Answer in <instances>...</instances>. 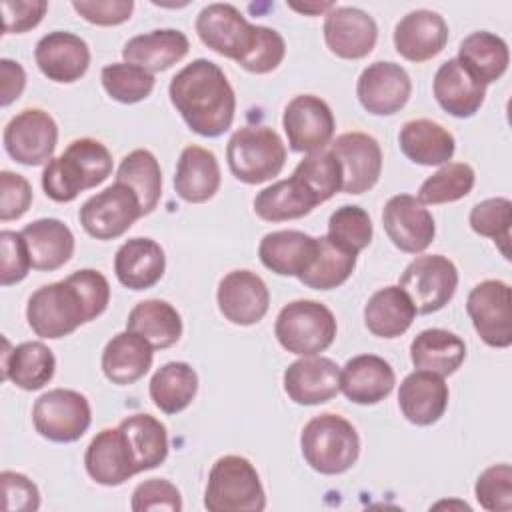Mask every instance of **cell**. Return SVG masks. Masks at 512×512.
<instances>
[{
    "label": "cell",
    "mask_w": 512,
    "mask_h": 512,
    "mask_svg": "<svg viewBox=\"0 0 512 512\" xmlns=\"http://www.w3.org/2000/svg\"><path fill=\"white\" fill-rule=\"evenodd\" d=\"M108 302L106 276L94 268H82L60 282L34 290L26 304V320L36 336L56 340L98 318Z\"/></svg>",
    "instance_id": "1"
},
{
    "label": "cell",
    "mask_w": 512,
    "mask_h": 512,
    "mask_svg": "<svg viewBox=\"0 0 512 512\" xmlns=\"http://www.w3.org/2000/svg\"><path fill=\"white\" fill-rule=\"evenodd\" d=\"M168 96L188 128L204 138L222 136L234 122V88L212 60L196 58L176 72Z\"/></svg>",
    "instance_id": "2"
},
{
    "label": "cell",
    "mask_w": 512,
    "mask_h": 512,
    "mask_svg": "<svg viewBox=\"0 0 512 512\" xmlns=\"http://www.w3.org/2000/svg\"><path fill=\"white\" fill-rule=\"evenodd\" d=\"M110 174V150L96 138H76L44 166L42 188L54 202H72L82 190L102 184Z\"/></svg>",
    "instance_id": "3"
},
{
    "label": "cell",
    "mask_w": 512,
    "mask_h": 512,
    "mask_svg": "<svg viewBox=\"0 0 512 512\" xmlns=\"http://www.w3.org/2000/svg\"><path fill=\"white\" fill-rule=\"evenodd\" d=\"M300 450L312 470L336 476L348 472L356 464L360 456V438L346 418L324 412L304 424Z\"/></svg>",
    "instance_id": "4"
},
{
    "label": "cell",
    "mask_w": 512,
    "mask_h": 512,
    "mask_svg": "<svg viewBox=\"0 0 512 512\" xmlns=\"http://www.w3.org/2000/svg\"><path fill=\"white\" fill-rule=\"evenodd\" d=\"M204 506L210 512H262L266 494L252 462L244 456H220L208 474Z\"/></svg>",
    "instance_id": "5"
},
{
    "label": "cell",
    "mask_w": 512,
    "mask_h": 512,
    "mask_svg": "<svg viewBox=\"0 0 512 512\" xmlns=\"http://www.w3.org/2000/svg\"><path fill=\"white\" fill-rule=\"evenodd\" d=\"M228 168L244 184H262L278 176L286 162V146L268 126H244L226 146Z\"/></svg>",
    "instance_id": "6"
},
{
    "label": "cell",
    "mask_w": 512,
    "mask_h": 512,
    "mask_svg": "<svg viewBox=\"0 0 512 512\" xmlns=\"http://www.w3.org/2000/svg\"><path fill=\"white\" fill-rule=\"evenodd\" d=\"M336 330L338 324L332 310L316 300L288 302L274 324L280 346L298 356H316L330 348Z\"/></svg>",
    "instance_id": "7"
},
{
    "label": "cell",
    "mask_w": 512,
    "mask_h": 512,
    "mask_svg": "<svg viewBox=\"0 0 512 512\" xmlns=\"http://www.w3.org/2000/svg\"><path fill=\"white\" fill-rule=\"evenodd\" d=\"M398 286L408 294L416 312L432 314L452 300L458 286V270L442 254H424L404 268Z\"/></svg>",
    "instance_id": "8"
},
{
    "label": "cell",
    "mask_w": 512,
    "mask_h": 512,
    "mask_svg": "<svg viewBox=\"0 0 512 512\" xmlns=\"http://www.w3.org/2000/svg\"><path fill=\"white\" fill-rule=\"evenodd\" d=\"M36 432L52 442H76L90 428L92 412L84 394L68 388L44 392L32 408Z\"/></svg>",
    "instance_id": "9"
},
{
    "label": "cell",
    "mask_w": 512,
    "mask_h": 512,
    "mask_svg": "<svg viewBox=\"0 0 512 512\" xmlns=\"http://www.w3.org/2000/svg\"><path fill=\"white\" fill-rule=\"evenodd\" d=\"M140 216L142 208L136 192L122 182H114L90 196L78 212L84 232L96 240H114L122 236Z\"/></svg>",
    "instance_id": "10"
},
{
    "label": "cell",
    "mask_w": 512,
    "mask_h": 512,
    "mask_svg": "<svg viewBox=\"0 0 512 512\" xmlns=\"http://www.w3.org/2000/svg\"><path fill=\"white\" fill-rule=\"evenodd\" d=\"M4 150L12 160L24 166H40L52 160L58 126L42 108H26L4 126Z\"/></svg>",
    "instance_id": "11"
},
{
    "label": "cell",
    "mask_w": 512,
    "mask_h": 512,
    "mask_svg": "<svg viewBox=\"0 0 512 512\" xmlns=\"http://www.w3.org/2000/svg\"><path fill=\"white\" fill-rule=\"evenodd\" d=\"M466 312L478 336L492 348L512 344V292L502 280L476 284L466 300Z\"/></svg>",
    "instance_id": "12"
},
{
    "label": "cell",
    "mask_w": 512,
    "mask_h": 512,
    "mask_svg": "<svg viewBox=\"0 0 512 512\" xmlns=\"http://www.w3.org/2000/svg\"><path fill=\"white\" fill-rule=\"evenodd\" d=\"M256 26L232 4L214 2L196 16V32L200 40L220 56L240 62L256 40Z\"/></svg>",
    "instance_id": "13"
},
{
    "label": "cell",
    "mask_w": 512,
    "mask_h": 512,
    "mask_svg": "<svg viewBox=\"0 0 512 512\" xmlns=\"http://www.w3.org/2000/svg\"><path fill=\"white\" fill-rule=\"evenodd\" d=\"M288 146L294 152H318L330 146L336 120L332 108L314 94L294 96L282 114Z\"/></svg>",
    "instance_id": "14"
},
{
    "label": "cell",
    "mask_w": 512,
    "mask_h": 512,
    "mask_svg": "<svg viewBox=\"0 0 512 512\" xmlns=\"http://www.w3.org/2000/svg\"><path fill=\"white\" fill-rule=\"evenodd\" d=\"M330 152L342 168V192L364 194L376 186L382 172V150L374 136L346 132L330 142Z\"/></svg>",
    "instance_id": "15"
},
{
    "label": "cell",
    "mask_w": 512,
    "mask_h": 512,
    "mask_svg": "<svg viewBox=\"0 0 512 512\" xmlns=\"http://www.w3.org/2000/svg\"><path fill=\"white\" fill-rule=\"evenodd\" d=\"M382 226L390 242L406 254L424 252L436 236L432 214L410 194H396L384 204Z\"/></svg>",
    "instance_id": "16"
},
{
    "label": "cell",
    "mask_w": 512,
    "mask_h": 512,
    "mask_svg": "<svg viewBox=\"0 0 512 512\" xmlns=\"http://www.w3.org/2000/svg\"><path fill=\"white\" fill-rule=\"evenodd\" d=\"M412 92L408 72L396 62L368 64L356 82V96L362 108L376 116H392L400 112Z\"/></svg>",
    "instance_id": "17"
},
{
    "label": "cell",
    "mask_w": 512,
    "mask_h": 512,
    "mask_svg": "<svg viewBox=\"0 0 512 512\" xmlns=\"http://www.w3.org/2000/svg\"><path fill=\"white\" fill-rule=\"evenodd\" d=\"M324 40L338 58L360 60L376 46L378 26L368 12L356 6H334L324 16Z\"/></svg>",
    "instance_id": "18"
},
{
    "label": "cell",
    "mask_w": 512,
    "mask_h": 512,
    "mask_svg": "<svg viewBox=\"0 0 512 512\" xmlns=\"http://www.w3.org/2000/svg\"><path fill=\"white\" fill-rule=\"evenodd\" d=\"M216 300L228 322L236 326H252L266 316L270 292L256 272L232 270L220 280Z\"/></svg>",
    "instance_id": "19"
},
{
    "label": "cell",
    "mask_w": 512,
    "mask_h": 512,
    "mask_svg": "<svg viewBox=\"0 0 512 512\" xmlns=\"http://www.w3.org/2000/svg\"><path fill=\"white\" fill-rule=\"evenodd\" d=\"M284 392L300 406H316L340 392V366L326 356H302L284 370Z\"/></svg>",
    "instance_id": "20"
},
{
    "label": "cell",
    "mask_w": 512,
    "mask_h": 512,
    "mask_svg": "<svg viewBox=\"0 0 512 512\" xmlns=\"http://www.w3.org/2000/svg\"><path fill=\"white\" fill-rule=\"evenodd\" d=\"M84 466L88 476L102 486H120L138 474L134 454L120 426L104 428L90 440Z\"/></svg>",
    "instance_id": "21"
},
{
    "label": "cell",
    "mask_w": 512,
    "mask_h": 512,
    "mask_svg": "<svg viewBox=\"0 0 512 512\" xmlns=\"http://www.w3.org/2000/svg\"><path fill=\"white\" fill-rule=\"evenodd\" d=\"M34 60L48 80L70 84L86 74L90 66V48L80 36L54 30L38 40Z\"/></svg>",
    "instance_id": "22"
},
{
    "label": "cell",
    "mask_w": 512,
    "mask_h": 512,
    "mask_svg": "<svg viewBox=\"0 0 512 512\" xmlns=\"http://www.w3.org/2000/svg\"><path fill=\"white\" fill-rule=\"evenodd\" d=\"M448 42V24L434 10H412L394 28V48L410 62H426Z\"/></svg>",
    "instance_id": "23"
},
{
    "label": "cell",
    "mask_w": 512,
    "mask_h": 512,
    "mask_svg": "<svg viewBox=\"0 0 512 512\" xmlns=\"http://www.w3.org/2000/svg\"><path fill=\"white\" fill-rule=\"evenodd\" d=\"M448 386L442 376L426 370L410 372L398 388L402 416L416 426L438 422L448 408Z\"/></svg>",
    "instance_id": "24"
},
{
    "label": "cell",
    "mask_w": 512,
    "mask_h": 512,
    "mask_svg": "<svg viewBox=\"0 0 512 512\" xmlns=\"http://www.w3.org/2000/svg\"><path fill=\"white\" fill-rule=\"evenodd\" d=\"M394 384L392 366L376 354H358L340 370V390L354 404H378L388 398Z\"/></svg>",
    "instance_id": "25"
},
{
    "label": "cell",
    "mask_w": 512,
    "mask_h": 512,
    "mask_svg": "<svg viewBox=\"0 0 512 512\" xmlns=\"http://www.w3.org/2000/svg\"><path fill=\"white\" fill-rule=\"evenodd\" d=\"M434 98L454 118L474 116L486 98V86L478 82L456 58L440 64L432 82Z\"/></svg>",
    "instance_id": "26"
},
{
    "label": "cell",
    "mask_w": 512,
    "mask_h": 512,
    "mask_svg": "<svg viewBox=\"0 0 512 512\" xmlns=\"http://www.w3.org/2000/svg\"><path fill=\"white\" fill-rule=\"evenodd\" d=\"M166 270L162 246L152 238H130L114 256V274L118 282L130 290L152 288Z\"/></svg>",
    "instance_id": "27"
},
{
    "label": "cell",
    "mask_w": 512,
    "mask_h": 512,
    "mask_svg": "<svg viewBox=\"0 0 512 512\" xmlns=\"http://www.w3.org/2000/svg\"><path fill=\"white\" fill-rule=\"evenodd\" d=\"M318 240L300 230L268 232L258 246L260 262L280 276H300L316 256Z\"/></svg>",
    "instance_id": "28"
},
{
    "label": "cell",
    "mask_w": 512,
    "mask_h": 512,
    "mask_svg": "<svg viewBox=\"0 0 512 512\" xmlns=\"http://www.w3.org/2000/svg\"><path fill=\"white\" fill-rule=\"evenodd\" d=\"M56 370V358L52 350L38 340L22 342L10 348V342L4 338L2 354V380H10L22 390H40L44 388Z\"/></svg>",
    "instance_id": "29"
},
{
    "label": "cell",
    "mask_w": 512,
    "mask_h": 512,
    "mask_svg": "<svg viewBox=\"0 0 512 512\" xmlns=\"http://www.w3.org/2000/svg\"><path fill=\"white\" fill-rule=\"evenodd\" d=\"M220 188V166L212 150L202 146H186L180 152L174 190L190 204L208 202Z\"/></svg>",
    "instance_id": "30"
},
{
    "label": "cell",
    "mask_w": 512,
    "mask_h": 512,
    "mask_svg": "<svg viewBox=\"0 0 512 512\" xmlns=\"http://www.w3.org/2000/svg\"><path fill=\"white\" fill-rule=\"evenodd\" d=\"M190 42L176 28L152 30L130 38L122 48L124 62L136 64L148 72H164L188 54Z\"/></svg>",
    "instance_id": "31"
},
{
    "label": "cell",
    "mask_w": 512,
    "mask_h": 512,
    "mask_svg": "<svg viewBox=\"0 0 512 512\" xmlns=\"http://www.w3.org/2000/svg\"><path fill=\"white\" fill-rule=\"evenodd\" d=\"M34 270L52 272L62 268L74 254V234L58 218H38L22 230Z\"/></svg>",
    "instance_id": "32"
},
{
    "label": "cell",
    "mask_w": 512,
    "mask_h": 512,
    "mask_svg": "<svg viewBox=\"0 0 512 512\" xmlns=\"http://www.w3.org/2000/svg\"><path fill=\"white\" fill-rule=\"evenodd\" d=\"M154 348L138 334L124 330L114 334L102 350V372L118 386L134 384L152 366Z\"/></svg>",
    "instance_id": "33"
},
{
    "label": "cell",
    "mask_w": 512,
    "mask_h": 512,
    "mask_svg": "<svg viewBox=\"0 0 512 512\" xmlns=\"http://www.w3.org/2000/svg\"><path fill=\"white\" fill-rule=\"evenodd\" d=\"M398 144L408 160L422 166L446 164L456 150L454 136L442 124L428 118L404 122L398 132Z\"/></svg>",
    "instance_id": "34"
},
{
    "label": "cell",
    "mask_w": 512,
    "mask_h": 512,
    "mask_svg": "<svg viewBox=\"0 0 512 512\" xmlns=\"http://www.w3.org/2000/svg\"><path fill=\"white\" fill-rule=\"evenodd\" d=\"M466 358L464 340L444 328H426L416 334L410 344V360L416 370L434 372L438 376L454 374Z\"/></svg>",
    "instance_id": "35"
},
{
    "label": "cell",
    "mask_w": 512,
    "mask_h": 512,
    "mask_svg": "<svg viewBox=\"0 0 512 512\" xmlns=\"http://www.w3.org/2000/svg\"><path fill=\"white\" fill-rule=\"evenodd\" d=\"M318 204L308 186L300 178L290 176L260 190L254 198V212L266 222H286L310 214Z\"/></svg>",
    "instance_id": "36"
},
{
    "label": "cell",
    "mask_w": 512,
    "mask_h": 512,
    "mask_svg": "<svg viewBox=\"0 0 512 512\" xmlns=\"http://www.w3.org/2000/svg\"><path fill=\"white\" fill-rule=\"evenodd\" d=\"M416 308L400 286L376 290L364 306V324L378 338H398L414 322Z\"/></svg>",
    "instance_id": "37"
},
{
    "label": "cell",
    "mask_w": 512,
    "mask_h": 512,
    "mask_svg": "<svg viewBox=\"0 0 512 512\" xmlns=\"http://www.w3.org/2000/svg\"><path fill=\"white\" fill-rule=\"evenodd\" d=\"M126 330L144 338L154 350L174 346L182 336V318L178 310L160 298L138 302L126 320Z\"/></svg>",
    "instance_id": "38"
},
{
    "label": "cell",
    "mask_w": 512,
    "mask_h": 512,
    "mask_svg": "<svg viewBox=\"0 0 512 512\" xmlns=\"http://www.w3.org/2000/svg\"><path fill=\"white\" fill-rule=\"evenodd\" d=\"M456 60L484 86L500 80L508 68V44L486 30L468 34L458 48Z\"/></svg>",
    "instance_id": "39"
},
{
    "label": "cell",
    "mask_w": 512,
    "mask_h": 512,
    "mask_svg": "<svg viewBox=\"0 0 512 512\" xmlns=\"http://www.w3.org/2000/svg\"><path fill=\"white\" fill-rule=\"evenodd\" d=\"M150 398L164 414H178L198 392V374L188 362H166L150 378Z\"/></svg>",
    "instance_id": "40"
},
{
    "label": "cell",
    "mask_w": 512,
    "mask_h": 512,
    "mask_svg": "<svg viewBox=\"0 0 512 512\" xmlns=\"http://www.w3.org/2000/svg\"><path fill=\"white\" fill-rule=\"evenodd\" d=\"M130 450L134 454L138 474L158 468L168 456V432L166 426L152 414H132L120 424Z\"/></svg>",
    "instance_id": "41"
},
{
    "label": "cell",
    "mask_w": 512,
    "mask_h": 512,
    "mask_svg": "<svg viewBox=\"0 0 512 512\" xmlns=\"http://www.w3.org/2000/svg\"><path fill=\"white\" fill-rule=\"evenodd\" d=\"M116 182H122L136 192L142 216L150 214L158 206L162 196V170L150 150L136 148L126 154L118 166Z\"/></svg>",
    "instance_id": "42"
},
{
    "label": "cell",
    "mask_w": 512,
    "mask_h": 512,
    "mask_svg": "<svg viewBox=\"0 0 512 512\" xmlns=\"http://www.w3.org/2000/svg\"><path fill=\"white\" fill-rule=\"evenodd\" d=\"M316 240V256L308 270L298 276V280L312 290L338 288L352 276L358 254L334 244L328 236H320Z\"/></svg>",
    "instance_id": "43"
},
{
    "label": "cell",
    "mask_w": 512,
    "mask_h": 512,
    "mask_svg": "<svg viewBox=\"0 0 512 512\" xmlns=\"http://www.w3.org/2000/svg\"><path fill=\"white\" fill-rule=\"evenodd\" d=\"M476 174L466 162H446L432 176H428L418 190L422 204H446L468 196L474 188Z\"/></svg>",
    "instance_id": "44"
},
{
    "label": "cell",
    "mask_w": 512,
    "mask_h": 512,
    "mask_svg": "<svg viewBox=\"0 0 512 512\" xmlns=\"http://www.w3.org/2000/svg\"><path fill=\"white\" fill-rule=\"evenodd\" d=\"M106 94L122 104H136L148 98L154 90V74L130 64V62H112L102 68L100 74Z\"/></svg>",
    "instance_id": "45"
},
{
    "label": "cell",
    "mask_w": 512,
    "mask_h": 512,
    "mask_svg": "<svg viewBox=\"0 0 512 512\" xmlns=\"http://www.w3.org/2000/svg\"><path fill=\"white\" fill-rule=\"evenodd\" d=\"M470 228L484 236L492 238L502 256L510 258V224H512V202L508 198H486L478 202L468 216Z\"/></svg>",
    "instance_id": "46"
},
{
    "label": "cell",
    "mask_w": 512,
    "mask_h": 512,
    "mask_svg": "<svg viewBox=\"0 0 512 512\" xmlns=\"http://www.w3.org/2000/svg\"><path fill=\"white\" fill-rule=\"evenodd\" d=\"M292 176L300 178L320 204L342 190V168L330 150L306 154L294 168Z\"/></svg>",
    "instance_id": "47"
},
{
    "label": "cell",
    "mask_w": 512,
    "mask_h": 512,
    "mask_svg": "<svg viewBox=\"0 0 512 512\" xmlns=\"http://www.w3.org/2000/svg\"><path fill=\"white\" fill-rule=\"evenodd\" d=\"M372 220L368 216V212L360 206L354 204H346L336 208L330 218H328V238L354 252L360 254L370 242H372Z\"/></svg>",
    "instance_id": "48"
},
{
    "label": "cell",
    "mask_w": 512,
    "mask_h": 512,
    "mask_svg": "<svg viewBox=\"0 0 512 512\" xmlns=\"http://www.w3.org/2000/svg\"><path fill=\"white\" fill-rule=\"evenodd\" d=\"M474 494L488 512H510L512 508V468L510 464H492L476 478Z\"/></svg>",
    "instance_id": "49"
},
{
    "label": "cell",
    "mask_w": 512,
    "mask_h": 512,
    "mask_svg": "<svg viewBox=\"0 0 512 512\" xmlns=\"http://www.w3.org/2000/svg\"><path fill=\"white\" fill-rule=\"evenodd\" d=\"M286 56V42L282 34L268 26H256V40L250 52L238 62L252 74H268L276 70Z\"/></svg>",
    "instance_id": "50"
},
{
    "label": "cell",
    "mask_w": 512,
    "mask_h": 512,
    "mask_svg": "<svg viewBox=\"0 0 512 512\" xmlns=\"http://www.w3.org/2000/svg\"><path fill=\"white\" fill-rule=\"evenodd\" d=\"M130 508L134 512H148V510L180 512L182 496H180V490L170 480L150 478V480L140 482L134 488Z\"/></svg>",
    "instance_id": "51"
},
{
    "label": "cell",
    "mask_w": 512,
    "mask_h": 512,
    "mask_svg": "<svg viewBox=\"0 0 512 512\" xmlns=\"http://www.w3.org/2000/svg\"><path fill=\"white\" fill-rule=\"evenodd\" d=\"M0 250H2V266H0L2 286H10L24 280L28 270L32 268V262H30V252L22 232L2 230Z\"/></svg>",
    "instance_id": "52"
},
{
    "label": "cell",
    "mask_w": 512,
    "mask_h": 512,
    "mask_svg": "<svg viewBox=\"0 0 512 512\" xmlns=\"http://www.w3.org/2000/svg\"><path fill=\"white\" fill-rule=\"evenodd\" d=\"M0 220H16L24 216L32 204V186L22 174L10 170L0 172Z\"/></svg>",
    "instance_id": "53"
},
{
    "label": "cell",
    "mask_w": 512,
    "mask_h": 512,
    "mask_svg": "<svg viewBox=\"0 0 512 512\" xmlns=\"http://www.w3.org/2000/svg\"><path fill=\"white\" fill-rule=\"evenodd\" d=\"M0 484L6 512H34L40 508L38 486L28 476L4 470L0 474Z\"/></svg>",
    "instance_id": "54"
},
{
    "label": "cell",
    "mask_w": 512,
    "mask_h": 512,
    "mask_svg": "<svg viewBox=\"0 0 512 512\" xmlns=\"http://www.w3.org/2000/svg\"><path fill=\"white\" fill-rule=\"evenodd\" d=\"M72 8L90 24L116 26L130 18L134 10L132 0H74Z\"/></svg>",
    "instance_id": "55"
},
{
    "label": "cell",
    "mask_w": 512,
    "mask_h": 512,
    "mask_svg": "<svg viewBox=\"0 0 512 512\" xmlns=\"http://www.w3.org/2000/svg\"><path fill=\"white\" fill-rule=\"evenodd\" d=\"M4 34H22L40 24L48 10V2L44 0H4Z\"/></svg>",
    "instance_id": "56"
},
{
    "label": "cell",
    "mask_w": 512,
    "mask_h": 512,
    "mask_svg": "<svg viewBox=\"0 0 512 512\" xmlns=\"http://www.w3.org/2000/svg\"><path fill=\"white\" fill-rule=\"evenodd\" d=\"M26 86V72L24 68L10 58L0 60V104L10 106L18 100Z\"/></svg>",
    "instance_id": "57"
},
{
    "label": "cell",
    "mask_w": 512,
    "mask_h": 512,
    "mask_svg": "<svg viewBox=\"0 0 512 512\" xmlns=\"http://www.w3.org/2000/svg\"><path fill=\"white\" fill-rule=\"evenodd\" d=\"M292 10L300 12V14H322V12H328L330 8H334L332 2H304V4H296V2H290L288 4Z\"/></svg>",
    "instance_id": "58"
}]
</instances>
